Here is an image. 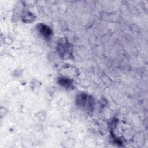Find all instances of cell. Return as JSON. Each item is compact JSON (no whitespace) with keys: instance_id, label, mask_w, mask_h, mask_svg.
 Segmentation results:
<instances>
[{"instance_id":"obj_2","label":"cell","mask_w":148,"mask_h":148,"mask_svg":"<svg viewBox=\"0 0 148 148\" xmlns=\"http://www.w3.org/2000/svg\"><path fill=\"white\" fill-rule=\"evenodd\" d=\"M38 29L41 35H42L45 39H48L51 38L52 31L48 26L43 24H40L38 25Z\"/></svg>"},{"instance_id":"obj_3","label":"cell","mask_w":148,"mask_h":148,"mask_svg":"<svg viewBox=\"0 0 148 148\" xmlns=\"http://www.w3.org/2000/svg\"><path fill=\"white\" fill-rule=\"evenodd\" d=\"M59 83L65 88H70L71 87H72V81L67 78H60Z\"/></svg>"},{"instance_id":"obj_1","label":"cell","mask_w":148,"mask_h":148,"mask_svg":"<svg viewBox=\"0 0 148 148\" xmlns=\"http://www.w3.org/2000/svg\"><path fill=\"white\" fill-rule=\"evenodd\" d=\"M78 102L79 104L82 106H84V108H87L90 109L93 106V100L91 97H89L87 95L82 94L78 97Z\"/></svg>"}]
</instances>
